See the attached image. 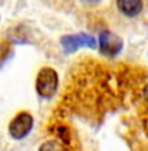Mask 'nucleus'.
<instances>
[{"mask_svg":"<svg viewBox=\"0 0 148 151\" xmlns=\"http://www.w3.org/2000/svg\"><path fill=\"white\" fill-rule=\"evenodd\" d=\"M35 89L39 96L43 99H49L56 94L59 89L57 72L51 67H44L39 70L35 81Z\"/></svg>","mask_w":148,"mask_h":151,"instance_id":"f257e3e1","label":"nucleus"},{"mask_svg":"<svg viewBox=\"0 0 148 151\" xmlns=\"http://www.w3.org/2000/svg\"><path fill=\"white\" fill-rule=\"evenodd\" d=\"M61 47L65 53H73L77 50L87 47V48H96L97 43L96 39L90 34L86 33H78L70 34V35H64L60 39Z\"/></svg>","mask_w":148,"mask_h":151,"instance_id":"f03ea898","label":"nucleus"},{"mask_svg":"<svg viewBox=\"0 0 148 151\" xmlns=\"http://www.w3.org/2000/svg\"><path fill=\"white\" fill-rule=\"evenodd\" d=\"M124 48V39L113 31H103L99 35V51L107 58H114Z\"/></svg>","mask_w":148,"mask_h":151,"instance_id":"7ed1b4c3","label":"nucleus"},{"mask_svg":"<svg viewBox=\"0 0 148 151\" xmlns=\"http://www.w3.org/2000/svg\"><path fill=\"white\" fill-rule=\"evenodd\" d=\"M34 125L33 116L26 111H21L13 117V120L9 122L8 132L12 138L14 139H22L31 132Z\"/></svg>","mask_w":148,"mask_h":151,"instance_id":"20e7f679","label":"nucleus"},{"mask_svg":"<svg viewBox=\"0 0 148 151\" xmlns=\"http://www.w3.org/2000/svg\"><path fill=\"white\" fill-rule=\"evenodd\" d=\"M116 5L119 13L129 18L139 16L144 8L143 0H116Z\"/></svg>","mask_w":148,"mask_h":151,"instance_id":"39448f33","label":"nucleus"},{"mask_svg":"<svg viewBox=\"0 0 148 151\" xmlns=\"http://www.w3.org/2000/svg\"><path fill=\"white\" fill-rule=\"evenodd\" d=\"M70 145L62 143L59 138H51L47 139L46 142L42 143V146L39 147V151H70Z\"/></svg>","mask_w":148,"mask_h":151,"instance_id":"423d86ee","label":"nucleus"},{"mask_svg":"<svg viewBox=\"0 0 148 151\" xmlns=\"http://www.w3.org/2000/svg\"><path fill=\"white\" fill-rule=\"evenodd\" d=\"M9 51H11V45L7 40H0V64L8 58Z\"/></svg>","mask_w":148,"mask_h":151,"instance_id":"0eeeda50","label":"nucleus"},{"mask_svg":"<svg viewBox=\"0 0 148 151\" xmlns=\"http://www.w3.org/2000/svg\"><path fill=\"white\" fill-rule=\"evenodd\" d=\"M100 1H102V0H81V3L83 5H86V7H95Z\"/></svg>","mask_w":148,"mask_h":151,"instance_id":"6e6552de","label":"nucleus"},{"mask_svg":"<svg viewBox=\"0 0 148 151\" xmlns=\"http://www.w3.org/2000/svg\"><path fill=\"white\" fill-rule=\"evenodd\" d=\"M143 98L148 103V83L144 86V89H143Z\"/></svg>","mask_w":148,"mask_h":151,"instance_id":"1a4fd4ad","label":"nucleus"}]
</instances>
